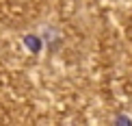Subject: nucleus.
Wrapping results in <instances>:
<instances>
[{
  "instance_id": "1",
  "label": "nucleus",
  "mask_w": 132,
  "mask_h": 126,
  "mask_svg": "<svg viewBox=\"0 0 132 126\" xmlns=\"http://www.w3.org/2000/svg\"><path fill=\"white\" fill-rule=\"evenodd\" d=\"M24 46L28 48L30 52H39L43 43H41V39H39L37 35H24Z\"/></svg>"
},
{
  "instance_id": "2",
  "label": "nucleus",
  "mask_w": 132,
  "mask_h": 126,
  "mask_svg": "<svg viewBox=\"0 0 132 126\" xmlns=\"http://www.w3.org/2000/svg\"><path fill=\"white\" fill-rule=\"evenodd\" d=\"M117 124H130L128 117H117Z\"/></svg>"
}]
</instances>
